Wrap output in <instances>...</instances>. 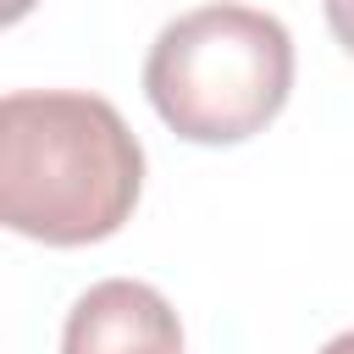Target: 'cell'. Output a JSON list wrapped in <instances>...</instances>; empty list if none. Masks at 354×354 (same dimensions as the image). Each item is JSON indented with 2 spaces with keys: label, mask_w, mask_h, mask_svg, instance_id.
<instances>
[{
  "label": "cell",
  "mask_w": 354,
  "mask_h": 354,
  "mask_svg": "<svg viewBox=\"0 0 354 354\" xmlns=\"http://www.w3.org/2000/svg\"><path fill=\"white\" fill-rule=\"evenodd\" d=\"M144 144L122 111L83 88H11L0 100V221L50 249H83L133 216Z\"/></svg>",
  "instance_id": "6da1fadb"
},
{
  "label": "cell",
  "mask_w": 354,
  "mask_h": 354,
  "mask_svg": "<svg viewBox=\"0 0 354 354\" xmlns=\"http://www.w3.org/2000/svg\"><path fill=\"white\" fill-rule=\"evenodd\" d=\"M155 116L188 144H243L293 94V39L271 11L199 6L171 17L144 55Z\"/></svg>",
  "instance_id": "7a4b0ae2"
},
{
  "label": "cell",
  "mask_w": 354,
  "mask_h": 354,
  "mask_svg": "<svg viewBox=\"0 0 354 354\" xmlns=\"http://www.w3.org/2000/svg\"><path fill=\"white\" fill-rule=\"evenodd\" d=\"M61 354H183V326L160 288L105 277L77 293L61 332Z\"/></svg>",
  "instance_id": "3957f363"
},
{
  "label": "cell",
  "mask_w": 354,
  "mask_h": 354,
  "mask_svg": "<svg viewBox=\"0 0 354 354\" xmlns=\"http://www.w3.org/2000/svg\"><path fill=\"white\" fill-rule=\"evenodd\" d=\"M326 22H332L337 44L354 55V0H332V6H326Z\"/></svg>",
  "instance_id": "277c9868"
},
{
  "label": "cell",
  "mask_w": 354,
  "mask_h": 354,
  "mask_svg": "<svg viewBox=\"0 0 354 354\" xmlns=\"http://www.w3.org/2000/svg\"><path fill=\"white\" fill-rule=\"evenodd\" d=\"M321 354H354V332H337L332 343H321Z\"/></svg>",
  "instance_id": "5b68a950"
}]
</instances>
